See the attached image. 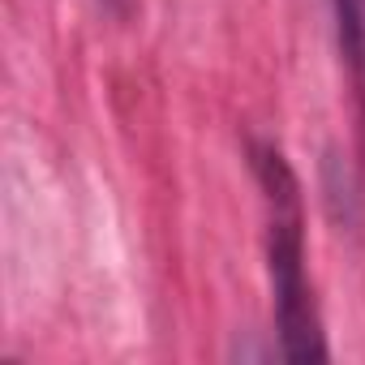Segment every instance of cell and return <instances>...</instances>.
Wrapping results in <instances>:
<instances>
[{
	"label": "cell",
	"instance_id": "6da1fadb",
	"mask_svg": "<svg viewBox=\"0 0 365 365\" xmlns=\"http://www.w3.org/2000/svg\"><path fill=\"white\" fill-rule=\"evenodd\" d=\"M250 168L267 207V279L284 361H327V335L305 267V207L301 180L275 142H250Z\"/></svg>",
	"mask_w": 365,
	"mask_h": 365
}]
</instances>
